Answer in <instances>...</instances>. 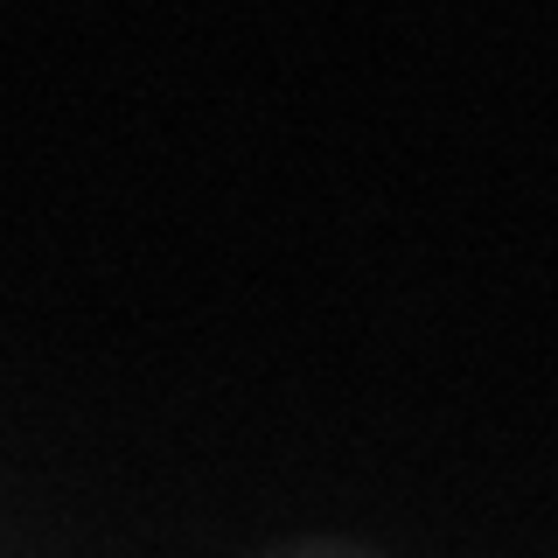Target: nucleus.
<instances>
[{
  "label": "nucleus",
  "instance_id": "nucleus-1",
  "mask_svg": "<svg viewBox=\"0 0 558 558\" xmlns=\"http://www.w3.org/2000/svg\"><path fill=\"white\" fill-rule=\"evenodd\" d=\"M258 558H384L371 545H349V537H293V545H272Z\"/></svg>",
  "mask_w": 558,
  "mask_h": 558
}]
</instances>
